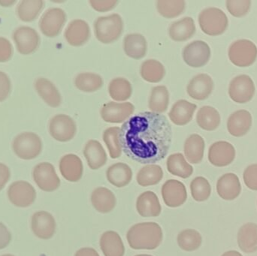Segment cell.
<instances>
[{
  "mask_svg": "<svg viewBox=\"0 0 257 256\" xmlns=\"http://www.w3.org/2000/svg\"><path fill=\"white\" fill-rule=\"evenodd\" d=\"M119 140L122 151L130 159L153 165L167 156L172 144V128L166 116L145 111L123 123Z\"/></svg>",
  "mask_w": 257,
  "mask_h": 256,
  "instance_id": "1",
  "label": "cell"
},
{
  "mask_svg": "<svg viewBox=\"0 0 257 256\" xmlns=\"http://www.w3.org/2000/svg\"><path fill=\"white\" fill-rule=\"evenodd\" d=\"M163 230L156 222H141L133 225L126 234L128 245L132 249L152 250L163 241Z\"/></svg>",
  "mask_w": 257,
  "mask_h": 256,
  "instance_id": "2",
  "label": "cell"
},
{
  "mask_svg": "<svg viewBox=\"0 0 257 256\" xmlns=\"http://www.w3.org/2000/svg\"><path fill=\"white\" fill-rule=\"evenodd\" d=\"M123 30V20L117 14L99 17L94 23L95 36L101 43H113L120 37Z\"/></svg>",
  "mask_w": 257,
  "mask_h": 256,
  "instance_id": "3",
  "label": "cell"
},
{
  "mask_svg": "<svg viewBox=\"0 0 257 256\" xmlns=\"http://www.w3.org/2000/svg\"><path fill=\"white\" fill-rule=\"evenodd\" d=\"M12 149L20 159L31 160L42 153V141L34 132H22L14 138Z\"/></svg>",
  "mask_w": 257,
  "mask_h": 256,
  "instance_id": "4",
  "label": "cell"
},
{
  "mask_svg": "<svg viewBox=\"0 0 257 256\" xmlns=\"http://www.w3.org/2000/svg\"><path fill=\"white\" fill-rule=\"evenodd\" d=\"M199 24L204 33L211 36L223 34L229 25L226 14L217 8L204 9L199 15Z\"/></svg>",
  "mask_w": 257,
  "mask_h": 256,
  "instance_id": "5",
  "label": "cell"
},
{
  "mask_svg": "<svg viewBox=\"0 0 257 256\" xmlns=\"http://www.w3.org/2000/svg\"><path fill=\"white\" fill-rule=\"evenodd\" d=\"M232 64L238 67H248L257 58L256 45L247 39H240L231 44L228 52Z\"/></svg>",
  "mask_w": 257,
  "mask_h": 256,
  "instance_id": "6",
  "label": "cell"
},
{
  "mask_svg": "<svg viewBox=\"0 0 257 256\" xmlns=\"http://www.w3.org/2000/svg\"><path fill=\"white\" fill-rule=\"evenodd\" d=\"M77 132L75 120L66 114H57L49 122V132L54 139L67 142L73 139Z\"/></svg>",
  "mask_w": 257,
  "mask_h": 256,
  "instance_id": "7",
  "label": "cell"
},
{
  "mask_svg": "<svg viewBox=\"0 0 257 256\" xmlns=\"http://www.w3.org/2000/svg\"><path fill=\"white\" fill-rule=\"evenodd\" d=\"M13 40L18 52L23 55L33 54L39 48L40 36L35 29L28 26L18 27L13 33Z\"/></svg>",
  "mask_w": 257,
  "mask_h": 256,
  "instance_id": "8",
  "label": "cell"
},
{
  "mask_svg": "<svg viewBox=\"0 0 257 256\" xmlns=\"http://www.w3.org/2000/svg\"><path fill=\"white\" fill-rule=\"evenodd\" d=\"M66 21V14L63 9L51 8L41 18L39 28L47 37L54 38L60 34Z\"/></svg>",
  "mask_w": 257,
  "mask_h": 256,
  "instance_id": "9",
  "label": "cell"
},
{
  "mask_svg": "<svg viewBox=\"0 0 257 256\" xmlns=\"http://www.w3.org/2000/svg\"><path fill=\"white\" fill-rule=\"evenodd\" d=\"M254 93V83L248 75H238L234 78L229 84V97L236 103L244 104L250 102Z\"/></svg>",
  "mask_w": 257,
  "mask_h": 256,
  "instance_id": "10",
  "label": "cell"
},
{
  "mask_svg": "<svg viewBox=\"0 0 257 256\" xmlns=\"http://www.w3.org/2000/svg\"><path fill=\"white\" fill-rule=\"evenodd\" d=\"M33 180L45 192H54L58 189L60 180L55 168L49 162H42L36 165L33 171Z\"/></svg>",
  "mask_w": 257,
  "mask_h": 256,
  "instance_id": "11",
  "label": "cell"
},
{
  "mask_svg": "<svg viewBox=\"0 0 257 256\" xmlns=\"http://www.w3.org/2000/svg\"><path fill=\"white\" fill-rule=\"evenodd\" d=\"M211 57V48L203 41H194L187 45L183 51V59L190 67L205 66Z\"/></svg>",
  "mask_w": 257,
  "mask_h": 256,
  "instance_id": "12",
  "label": "cell"
},
{
  "mask_svg": "<svg viewBox=\"0 0 257 256\" xmlns=\"http://www.w3.org/2000/svg\"><path fill=\"white\" fill-rule=\"evenodd\" d=\"M8 196L11 202L17 207H30L36 200V189L28 182L20 180L10 185Z\"/></svg>",
  "mask_w": 257,
  "mask_h": 256,
  "instance_id": "13",
  "label": "cell"
},
{
  "mask_svg": "<svg viewBox=\"0 0 257 256\" xmlns=\"http://www.w3.org/2000/svg\"><path fill=\"white\" fill-rule=\"evenodd\" d=\"M134 110V105L130 102H110L102 106L100 114L106 123H122L133 114Z\"/></svg>",
  "mask_w": 257,
  "mask_h": 256,
  "instance_id": "14",
  "label": "cell"
},
{
  "mask_svg": "<svg viewBox=\"0 0 257 256\" xmlns=\"http://www.w3.org/2000/svg\"><path fill=\"white\" fill-rule=\"evenodd\" d=\"M162 197L169 207H178L187 201V192L184 183L177 180H169L162 186Z\"/></svg>",
  "mask_w": 257,
  "mask_h": 256,
  "instance_id": "15",
  "label": "cell"
},
{
  "mask_svg": "<svg viewBox=\"0 0 257 256\" xmlns=\"http://www.w3.org/2000/svg\"><path fill=\"white\" fill-rule=\"evenodd\" d=\"M235 158V148L227 141H217L210 147L208 160L214 166H227L233 162Z\"/></svg>",
  "mask_w": 257,
  "mask_h": 256,
  "instance_id": "16",
  "label": "cell"
},
{
  "mask_svg": "<svg viewBox=\"0 0 257 256\" xmlns=\"http://www.w3.org/2000/svg\"><path fill=\"white\" fill-rule=\"evenodd\" d=\"M32 230L39 238L44 240L51 238L56 231L54 216L48 212H36L32 217Z\"/></svg>",
  "mask_w": 257,
  "mask_h": 256,
  "instance_id": "17",
  "label": "cell"
},
{
  "mask_svg": "<svg viewBox=\"0 0 257 256\" xmlns=\"http://www.w3.org/2000/svg\"><path fill=\"white\" fill-rule=\"evenodd\" d=\"M214 89V82L207 74H199L192 78L187 87V94L195 100L208 99Z\"/></svg>",
  "mask_w": 257,
  "mask_h": 256,
  "instance_id": "18",
  "label": "cell"
},
{
  "mask_svg": "<svg viewBox=\"0 0 257 256\" xmlns=\"http://www.w3.org/2000/svg\"><path fill=\"white\" fill-rule=\"evenodd\" d=\"M217 192L219 196L226 201H232L239 196L241 185L239 178L233 173L223 174L217 183Z\"/></svg>",
  "mask_w": 257,
  "mask_h": 256,
  "instance_id": "19",
  "label": "cell"
},
{
  "mask_svg": "<svg viewBox=\"0 0 257 256\" xmlns=\"http://www.w3.org/2000/svg\"><path fill=\"white\" fill-rule=\"evenodd\" d=\"M90 37V28L83 20L72 21L65 31V38L69 45L80 47L87 43Z\"/></svg>",
  "mask_w": 257,
  "mask_h": 256,
  "instance_id": "20",
  "label": "cell"
},
{
  "mask_svg": "<svg viewBox=\"0 0 257 256\" xmlns=\"http://www.w3.org/2000/svg\"><path fill=\"white\" fill-rule=\"evenodd\" d=\"M252 126V116L246 110L235 111L229 116L227 121L228 132L232 136L240 138L244 136Z\"/></svg>",
  "mask_w": 257,
  "mask_h": 256,
  "instance_id": "21",
  "label": "cell"
},
{
  "mask_svg": "<svg viewBox=\"0 0 257 256\" xmlns=\"http://www.w3.org/2000/svg\"><path fill=\"white\" fill-rule=\"evenodd\" d=\"M60 171L62 176L69 182L79 181L83 175L82 161L75 154H67L61 158L60 161Z\"/></svg>",
  "mask_w": 257,
  "mask_h": 256,
  "instance_id": "22",
  "label": "cell"
},
{
  "mask_svg": "<svg viewBox=\"0 0 257 256\" xmlns=\"http://www.w3.org/2000/svg\"><path fill=\"white\" fill-rule=\"evenodd\" d=\"M136 209L142 217H157L162 211L158 197L151 191L143 192L138 197Z\"/></svg>",
  "mask_w": 257,
  "mask_h": 256,
  "instance_id": "23",
  "label": "cell"
},
{
  "mask_svg": "<svg viewBox=\"0 0 257 256\" xmlns=\"http://www.w3.org/2000/svg\"><path fill=\"white\" fill-rule=\"evenodd\" d=\"M34 85L36 91L47 105L52 108H57L61 105V95L51 81L45 78H38L35 81Z\"/></svg>",
  "mask_w": 257,
  "mask_h": 256,
  "instance_id": "24",
  "label": "cell"
},
{
  "mask_svg": "<svg viewBox=\"0 0 257 256\" xmlns=\"http://www.w3.org/2000/svg\"><path fill=\"white\" fill-rule=\"evenodd\" d=\"M197 106L188 101L181 99L175 102L169 112L171 121L177 126H184L190 123Z\"/></svg>",
  "mask_w": 257,
  "mask_h": 256,
  "instance_id": "25",
  "label": "cell"
},
{
  "mask_svg": "<svg viewBox=\"0 0 257 256\" xmlns=\"http://www.w3.org/2000/svg\"><path fill=\"white\" fill-rule=\"evenodd\" d=\"M92 204L101 213H108L112 211L117 204L115 195L110 189L98 187L91 194Z\"/></svg>",
  "mask_w": 257,
  "mask_h": 256,
  "instance_id": "26",
  "label": "cell"
},
{
  "mask_svg": "<svg viewBox=\"0 0 257 256\" xmlns=\"http://www.w3.org/2000/svg\"><path fill=\"white\" fill-rule=\"evenodd\" d=\"M84 155L89 167L92 170H97L103 167L107 162V154L99 141L90 140L84 149Z\"/></svg>",
  "mask_w": 257,
  "mask_h": 256,
  "instance_id": "27",
  "label": "cell"
},
{
  "mask_svg": "<svg viewBox=\"0 0 257 256\" xmlns=\"http://www.w3.org/2000/svg\"><path fill=\"white\" fill-rule=\"evenodd\" d=\"M196 33V25L193 18L186 17L171 24L169 34L175 42H184L193 37Z\"/></svg>",
  "mask_w": 257,
  "mask_h": 256,
  "instance_id": "28",
  "label": "cell"
},
{
  "mask_svg": "<svg viewBox=\"0 0 257 256\" xmlns=\"http://www.w3.org/2000/svg\"><path fill=\"white\" fill-rule=\"evenodd\" d=\"M238 245L245 253H253L257 251V225L247 222L240 228L238 233Z\"/></svg>",
  "mask_w": 257,
  "mask_h": 256,
  "instance_id": "29",
  "label": "cell"
},
{
  "mask_svg": "<svg viewBox=\"0 0 257 256\" xmlns=\"http://www.w3.org/2000/svg\"><path fill=\"white\" fill-rule=\"evenodd\" d=\"M100 248L105 256H123L125 247L120 236L114 231H105L101 236Z\"/></svg>",
  "mask_w": 257,
  "mask_h": 256,
  "instance_id": "30",
  "label": "cell"
},
{
  "mask_svg": "<svg viewBox=\"0 0 257 256\" xmlns=\"http://www.w3.org/2000/svg\"><path fill=\"white\" fill-rule=\"evenodd\" d=\"M106 177L108 182L117 188L127 186L133 179V171L128 165L122 162L114 164L108 168Z\"/></svg>",
  "mask_w": 257,
  "mask_h": 256,
  "instance_id": "31",
  "label": "cell"
},
{
  "mask_svg": "<svg viewBox=\"0 0 257 256\" xmlns=\"http://www.w3.org/2000/svg\"><path fill=\"white\" fill-rule=\"evenodd\" d=\"M124 51L126 56L140 60L146 55L148 44L145 36L139 33L128 34L124 38Z\"/></svg>",
  "mask_w": 257,
  "mask_h": 256,
  "instance_id": "32",
  "label": "cell"
},
{
  "mask_svg": "<svg viewBox=\"0 0 257 256\" xmlns=\"http://www.w3.org/2000/svg\"><path fill=\"white\" fill-rule=\"evenodd\" d=\"M205 146V141L200 135L193 134L189 136L184 144V154L187 161L191 164L200 163L203 159Z\"/></svg>",
  "mask_w": 257,
  "mask_h": 256,
  "instance_id": "33",
  "label": "cell"
},
{
  "mask_svg": "<svg viewBox=\"0 0 257 256\" xmlns=\"http://www.w3.org/2000/svg\"><path fill=\"white\" fill-rule=\"evenodd\" d=\"M167 169L172 175L187 179L193 174V168L181 153H174L167 159Z\"/></svg>",
  "mask_w": 257,
  "mask_h": 256,
  "instance_id": "34",
  "label": "cell"
},
{
  "mask_svg": "<svg viewBox=\"0 0 257 256\" xmlns=\"http://www.w3.org/2000/svg\"><path fill=\"white\" fill-rule=\"evenodd\" d=\"M45 6L42 0H23L18 3L17 15L24 22H31L38 18Z\"/></svg>",
  "mask_w": 257,
  "mask_h": 256,
  "instance_id": "35",
  "label": "cell"
},
{
  "mask_svg": "<svg viewBox=\"0 0 257 256\" xmlns=\"http://www.w3.org/2000/svg\"><path fill=\"white\" fill-rule=\"evenodd\" d=\"M169 104V93L165 86H157L151 90L149 108L151 112L162 114L167 110Z\"/></svg>",
  "mask_w": 257,
  "mask_h": 256,
  "instance_id": "36",
  "label": "cell"
},
{
  "mask_svg": "<svg viewBox=\"0 0 257 256\" xmlns=\"http://www.w3.org/2000/svg\"><path fill=\"white\" fill-rule=\"evenodd\" d=\"M196 122L201 129L214 131L220 123V115L218 111L211 106H203L198 111Z\"/></svg>",
  "mask_w": 257,
  "mask_h": 256,
  "instance_id": "37",
  "label": "cell"
},
{
  "mask_svg": "<svg viewBox=\"0 0 257 256\" xmlns=\"http://www.w3.org/2000/svg\"><path fill=\"white\" fill-rule=\"evenodd\" d=\"M163 177V171L161 167L157 165H148L139 170L136 180L139 185L146 187L158 184Z\"/></svg>",
  "mask_w": 257,
  "mask_h": 256,
  "instance_id": "38",
  "label": "cell"
},
{
  "mask_svg": "<svg viewBox=\"0 0 257 256\" xmlns=\"http://www.w3.org/2000/svg\"><path fill=\"white\" fill-rule=\"evenodd\" d=\"M166 75L164 66L156 60H148L142 63L141 75L145 81L150 83H159Z\"/></svg>",
  "mask_w": 257,
  "mask_h": 256,
  "instance_id": "39",
  "label": "cell"
},
{
  "mask_svg": "<svg viewBox=\"0 0 257 256\" xmlns=\"http://www.w3.org/2000/svg\"><path fill=\"white\" fill-rule=\"evenodd\" d=\"M75 85L78 90L84 93H93L102 87L103 79L97 74L84 72L77 75Z\"/></svg>",
  "mask_w": 257,
  "mask_h": 256,
  "instance_id": "40",
  "label": "cell"
},
{
  "mask_svg": "<svg viewBox=\"0 0 257 256\" xmlns=\"http://www.w3.org/2000/svg\"><path fill=\"white\" fill-rule=\"evenodd\" d=\"M108 93L114 100L125 102L131 97L133 88L128 80L123 78H117L109 83Z\"/></svg>",
  "mask_w": 257,
  "mask_h": 256,
  "instance_id": "41",
  "label": "cell"
},
{
  "mask_svg": "<svg viewBox=\"0 0 257 256\" xmlns=\"http://www.w3.org/2000/svg\"><path fill=\"white\" fill-rule=\"evenodd\" d=\"M177 240L181 249L187 252H193L200 247L202 237L196 230L185 229L178 234Z\"/></svg>",
  "mask_w": 257,
  "mask_h": 256,
  "instance_id": "42",
  "label": "cell"
},
{
  "mask_svg": "<svg viewBox=\"0 0 257 256\" xmlns=\"http://www.w3.org/2000/svg\"><path fill=\"white\" fill-rule=\"evenodd\" d=\"M186 7L184 1H172V0H163L157 2V9L159 14L167 19L177 18L180 16Z\"/></svg>",
  "mask_w": 257,
  "mask_h": 256,
  "instance_id": "43",
  "label": "cell"
},
{
  "mask_svg": "<svg viewBox=\"0 0 257 256\" xmlns=\"http://www.w3.org/2000/svg\"><path fill=\"white\" fill-rule=\"evenodd\" d=\"M120 132V128L111 127L107 129L102 135L104 142L106 144L110 156L112 159H117L122 154L121 146L119 140Z\"/></svg>",
  "mask_w": 257,
  "mask_h": 256,
  "instance_id": "44",
  "label": "cell"
},
{
  "mask_svg": "<svg viewBox=\"0 0 257 256\" xmlns=\"http://www.w3.org/2000/svg\"><path fill=\"white\" fill-rule=\"evenodd\" d=\"M190 191L195 201L202 202L209 198L211 194V186L205 177H197L192 180Z\"/></svg>",
  "mask_w": 257,
  "mask_h": 256,
  "instance_id": "45",
  "label": "cell"
},
{
  "mask_svg": "<svg viewBox=\"0 0 257 256\" xmlns=\"http://www.w3.org/2000/svg\"><path fill=\"white\" fill-rule=\"evenodd\" d=\"M226 9L235 18L245 16L250 10V0H227Z\"/></svg>",
  "mask_w": 257,
  "mask_h": 256,
  "instance_id": "46",
  "label": "cell"
},
{
  "mask_svg": "<svg viewBox=\"0 0 257 256\" xmlns=\"http://www.w3.org/2000/svg\"><path fill=\"white\" fill-rule=\"evenodd\" d=\"M243 179L247 188L257 191V164L249 165L244 170Z\"/></svg>",
  "mask_w": 257,
  "mask_h": 256,
  "instance_id": "47",
  "label": "cell"
},
{
  "mask_svg": "<svg viewBox=\"0 0 257 256\" xmlns=\"http://www.w3.org/2000/svg\"><path fill=\"white\" fill-rule=\"evenodd\" d=\"M13 55V47L10 41L0 37V63H6L11 60Z\"/></svg>",
  "mask_w": 257,
  "mask_h": 256,
  "instance_id": "48",
  "label": "cell"
},
{
  "mask_svg": "<svg viewBox=\"0 0 257 256\" xmlns=\"http://www.w3.org/2000/svg\"><path fill=\"white\" fill-rule=\"evenodd\" d=\"M12 90V82L7 74L0 71V102L7 99Z\"/></svg>",
  "mask_w": 257,
  "mask_h": 256,
  "instance_id": "49",
  "label": "cell"
},
{
  "mask_svg": "<svg viewBox=\"0 0 257 256\" xmlns=\"http://www.w3.org/2000/svg\"><path fill=\"white\" fill-rule=\"evenodd\" d=\"M89 3L93 9L100 12L112 10L117 4V1H111V0H90Z\"/></svg>",
  "mask_w": 257,
  "mask_h": 256,
  "instance_id": "50",
  "label": "cell"
},
{
  "mask_svg": "<svg viewBox=\"0 0 257 256\" xmlns=\"http://www.w3.org/2000/svg\"><path fill=\"white\" fill-rule=\"evenodd\" d=\"M12 240V234L4 224L0 222V249L9 246Z\"/></svg>",
  "mask_w": 257,
  "mask_h": 256,
  "instance_id": "51",
  "label": "cell"
},
{
  "mask_svg": "<svg viewBox=\"0 0 257 256\" xmlns=\"http://www.w3.org/2000/svg\"><path fill=\"white\" fill-rule=\"evenodd\" d=\"M11 173L9 167L3 163H0V191L5 187L10 179Z\"/></svg>",
  "mask_w": 257,
  "mask_h": 256,
  "instance_id": "52",
  "label": "cell"
},
{
  "mask_svg": "<svg viewBox=\"0 0 257 256\" xmlns=\"http://www.w3.org/2000/svg\"><path fill=\"white\" fill-rule=\"evenodd\" d=\"M75 256H100L93 248L85 247L78 249Z\"/></svg>",
  "mask_w": 257,
  "mask_h": 256,
  "instance_id": "53",
  "label": "cell"
},
{
  "mask_svg": "<svg viewBox=\"0 0 257 256\" xmlns=\"http://www.w3.org/2000/svg\"><path fill=\"white\" fill-rule=\"evenodd\" d=\"M16 1H11V0H0V6H3V7H9V6H12L15 4Z\"/></svg>",
  "mask_w": 257,
  "mask_h": 256,
  "instance_id": "54",
  "label": "cell"
},
{
  "mask_svg": "<svg viewBox=\"0 0 257 256\" xmlns=\"http://www.w3.org/2000/svg\"><path fill=\"white\" fill-rule=\"evenodd\" d=\"M221 256H243L241 255L240 252H238V251L235 250H230L228 251V252H225Z\"/></svg>",
  "mask_w": 257,
  "mask_h": 256,
  "instance_id": "55",
  "label": "cell"
},
{
  "mask_svg": "<svg viewBox=\"0 0 257 256\" xmlns=\"http://www.w3.org/2000/svg\"><path fill=\"white\" fill-rule=\"evenodd\" d=\"M136 256H153V255H145V254H143V255H137Z\"/></svg>",
  "mask_w": 257,
  "mask_h": 256,
  "instance_id": "56",
  "label": "cell"
},
{
  "mask_svg": "<svg viewBox=\"0 0 257 256\" xmlns=\"http://www.w3.org/2000/svg\"><path fill=\"white\" fill-rule=\"evenodd\" d=\"M2 256H15V255H10V254H7V255H2Z\"/></svg>",
  "mask_w": 257,
  "mask_h": 256,
  "instance_id": "57",
  "label": "cell"
}]
</instances>
